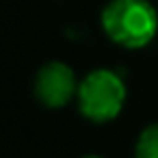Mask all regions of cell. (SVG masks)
Here are the masks:
<instances>
[{"instance_id": "7a4b0ae2", "label": "cell", "mask_w": 158, "mask_h": 158, "mask_svg": "<svg viewBox=\"0 0 158 158\" xmlns=\"http://www.w3.org/2000/svg\"><path fill=\"white\" fill-rule=\"evenodd\" d=\"M126 82L113 69H93L78 85V108L80 115L93 123L113 121L126 104Z\"/></svg>"}, {"instance_id": "6da1fadb", "label": "cell", "mask_w": 158, "mask_h": 158, "mask_svg": "<svg viewBox=\"0 0 158 158\" xmlns=\"http://www.w3.org/2000/svg\"><path fill=\"white\" fill-rule=\"evenodd\" d=\"M106 37L128 50L145 48L158 33V11L149 0H108L100 13Z\"/></svg>"}, {"instance_id": "5b68a950", "label": "cell", "mask_w": 158, "mask_h": 158, "mask_svg": "<svg viewBox=\"0 0 158 158\" xmlns=\"http://www.w3.org/2000/svg\"><path fill=\"white\" fill-rule=\"evenodd\" d=\"M82 158H102V156H82Z\"/></svg>"}, {"instance_id": "3957f363", "label": "cell", "mask_w": 158, "mask_h": 158, "mask_svg": "<svg viewBox=\"0 0 158 158\" xmlns=\"http://www.w3.org/2000/svg\"><path fill=\"white\" fill-rule=\"evenodd\" d=\"M78 80L74 69L63 61H48L35 76V95L48 108H63L78 95Z\"/></svg>"}, {"instance_id": "277c9868", "label": "cell", "mask_w": 158, "mask_h": 158, "mask_svg": "<svg viewBox=\"0 0 158 158\" xmlns=\"http://www.w3.org/2000/svg\"><path fill=\"white\" fill-rule=\"evenodd\" d=\"M134 158H158V121L149 123L136 139Z\"/></svg>"}]
</instances>
